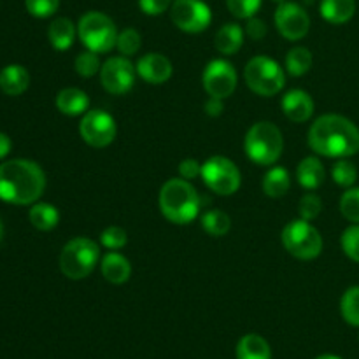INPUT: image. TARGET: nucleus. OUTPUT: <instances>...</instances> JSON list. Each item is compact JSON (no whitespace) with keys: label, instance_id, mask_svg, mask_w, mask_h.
Masks as SVG:
<instances>
[{"label":"nucleus","instance_id":"9b49d317","mask_svg":"<svg viewBox=\"0 0 359 359\" xmlns=\"http://www.w3.org/2000/svg\"><path fill=\"white\" fill-rule=\"evenodd\" d=\"M170 18L179 30L200 34L212 21V11L203 0H174Z\"/></svg>","mask_w":359,"mask_h":359},{"label":"nucleus","instance_id":"7c9ffc66","mask_svg":"<svg viewBox=\"0 0 359 359\" xmlns=\"http://www.w3.org/2000/svg\"><path fill=\"white\" fill-rule=\"evenodd\" d=\"M74 67H76V72L79 74L81 77H93L95 74L100 72L102 69L100 60H98V53L90 51V49L79 53L76 62H74Z\"/></svg>","mask_w":359,"mask_h":359},{"label":"nucleus","instance_id":"79ce46f5","mask_svg":"<svg viewBox=\"0 0 359 359\" xmlns=\"http://www.w3.org/2000/svg\"><path fill=\"white\" fill-rule=\"evenodd\" d=\"M223 100L221 98H214V97H209V100L205 102V112L209 116H212V118H217L219 114H223Z\"/></svg>","mask_w":359,"mask_h":359},{"label":"nucleus","instance_id":"412c9836","mask_svg":"<svg viewBox=\"0 0 359 359\" xmlns=\"http://www.w3.org/2000/svg\"><path fill=\"white\" fill-rule=\"evenodd\" d=\"M244 37V28L238 27L237 23H226L217 30L216 37H214V44H216V49L221 55L231 56L242 48Z\"/></svg>","mask_w":359,"mask_h":359},{"label":"nucleus","instance_id":"423d86ee","mask_svg":"<svg viewBox=\"0 0 359 359\" xmlns=\"http://www.w3.org/2000/svg\"><path fill=\"white\" fill-rule=\"evenodd\" d=\"M77 37L90 51L107 53L116 48L118 28L107 14L100 11H90L83 14L77 23Z\"/></svg>","mask_w":359,"mask_h":359},{"label":"nucleus","instance_id":"6ab92c4d","mask_svg":"<svg viewBox=\"0 0 359 359\" xmlns=\"http://www.w3.org/2000/svg\"><path fill=\"white\" fill-rule=\"evenodd\" d=\"M56 109L65 116H81L90 111V98L79 88H65L56 95Z\"/></svg>","mask_w":359,"mask_h":359},{"label":"nucleus","instance_id":"ddd939ff","mask_svg":"<svg viewBox=\"0 0 359 359\" xmlns=\"http://www.w3.org/2000/svg\"><path fill=\"white\" fill-rule=\"evenodd\" d=\"M202 83L203 90L207 91L209 97L224 100L233 95L235 88H237V70L226 60H212L207 63L205 70H203Z\"/></svg>","mask_w":359,"mask_h":359},{"label":"nucleus","instance_id":"b1692460","mask_svg":"<svg viewBox=\"0 0 359 359\" xmlns=\"http://www.w3.org/2000/svg\"><path fill=\"white\" fill-rule=\"evenodd\" d=\"M356 13L354 0H323L321 16L332 25H344Z\"/></svg>","mask_w":359,"mask_h":359},{"label":"nucleus","instance_id":"7ed1b4c3","mask_svg":"<svg viewBox=\"0 0 359 359\" xmlns=\"http://www.w3.org/2000/svg\"><path fill=\"white\" fill-rule=\"evenodd\" d=\"M160 210L170 223L189 224L200 212V195L186 179H170L160 189Z\"/></svg>","mask_w":359,"mask_h":359},{"label":"nucleus","instance_id":"c756f323","mask_svg":"<svg viewBox=\"0 0 359 359\" xmlns=\"http://www.w3.org/2000/svg\"><path fill=\"white\" fill-rule=\"evenodd\" d=\"M332 177L342 188H353L354 182L358 181V168L356 165L347 161L346 158H342L340 161H337L332 168Z\"/></svg>","mask_w":359,"mask_h":359},{"label":"nucleus","instance_id":"e433bc0d","mask_svg":"<svg viewBox=\"0 0 359 359\" xmlns=\"http://www.w3.org/2000/svg\"><path fill=\"white\" fill-rule=\"evenodd\" d=\"M126 242H128L126 231L119 226H109L100 233V244L111 251L125 248Z\"/></svg>","mask_w":359,"mask_h":359},{"label":"nucleus","instance_id":"cd10ccee","mask_svg":"<svg viewBox=\"0 0 359 359\" xmlns=\"http://www.w3.org/2000/svg\"><path fill=\"white\" fill-rule=\"evenodd\" d=\"M312 67V53L307 48H293L286 55V70L294 77L307 74Z\"/></svg>","mask_w":359,"mask_h":359},{"label":"nucleus","instance_id":"ea45409f","mask_svg":"<svg viewBox=\"0 0 359 359\" xmlns=\"http://www.w3.org/2000/svg\"><path fill=\"white\" fill-rule=\"evenodd\" d=\"M179 174H181V177L186 179V181H191L196 175L202 174V165L196 160H193V158L182 160L181 163H179Z\"/></svg>","mask_w":359,"mask_h":359},{"label":"nucleus","instance_id":"dca6fc26","mask_svg":"<svg viewBox=\"0 0 359 359\" xmlns=\"http://www.w3.org/2000/svg\"><path fill=\"white\" fill-rule=\"evenodd\" d=\"M286 118L293 123H305L314 114V100L304 90H290L280 100Z\"/></svg>","mask_w":359,"mask_h":359},{"label":"nucleus","instance_id":"c9c22d12","mask_svg":"<svg viewBox=\"0 0 359 359\" xmlns=\"http://www.w3.org/2000/svg\"><path fill=\"white\" fill-rule=\"evenodd\" d=\"M298 210H300L302 219L312 221L321 214L323 210V202L316 193H305L300 200V205H298Z\"/></svg>","mask_w":359,"mask_h":359},{"label":"nucleus","instance_id":"c85d7f7f","mask_svg":"<svg viewBox=\"0 0 359 359\" xmlns=\"http://www.w3.org/2000/svg\"><path fill=\"white\" fill-rule=\"evenodd\" d=\"M340 312L347 325L359 328V286H353L344 293L340 300Z\"/></svg>","mask_w":359,"mask_h":359},{"label":"nucleus","instance_id":"2f4dec72","mask_svg":"<svg viewBox=\"0 0 359 359\" xmlns=\"http://www.w3.org/2000/svg\"><path fill=\"white\" fill-rule=\"evenodd\" d=\"M140 44H142L140 34L137 30H133V28H125L123 32H119L118 41H116V48L121 53V56H126V58L137 55V51L140 49Z\"/></svg>","mask_w":359,"mask_h":359},{"label":"nucleus","instance_id":"0eeeda50","mask_svg":"<svg viewBox=\"0 0 359 359\" xmlns=\"http://www.w3.org/2000/svg\"><path fill=\"white\" fill-rule=\"evenodd\" d=\"M245 84L259 97H273L286 84V74L276 60L269 56H255L244 69Z\"/></svg>","mask_w":359,"mask_h":359},{"label":"nucleus","instance_id":"bb28decb","mask_svg":"<svg viewBox=\"0 0 359 359\" xmlns=\"http://www.w3.org/2000/svg\"><path fill=\"white\" fill-rule=\"evenodd\" d=\"M202 228L210 237H224L231 228V219L223 210L212 209L202 216Z\"/></svg>","mask_w":359,"mask_h":359},{"label":"nucleus","instance_id":"1a4fd4ad","mask_svg":"<svg viewBox=\"0 0 359 359\" xmlns=\"http://www.w3.org/2000/svg\"><path fill=\"white\" fill-rule=\"evenodd\" d=\"M202 179L210 191L230 196L241 188V170L231 160L224 156H212L202 165Z\"/></svg>","mask_w":359,"mask_h":359},{"label":"nucleus","instance_id":"a18cd8bd","mask_svg":"<svg viewBox=\"0 0 359 359\" xmlns=\"http://www.w3.org/2000/svg\"><path fill=\"white\" fill-rule=\"evenodd\" d=\"M2 238H4V224L2 221H0V242H2Z\"/></svg>","mask_w":359,"mask_h":359},{"label":"nucleus","instance_id":"c03bdc74","mask_svg":"<svg viewBox=\"0 0 359 359\" xmlns=\"http://www.w3.org/2000/svg\"><path fill=\"white\" fill-rule=\"evenodd\" d=\"M316 359H342V358L335 356V354H323V356H319V358H316Z\"/></svg>","mask_w":359,"mask_h":359},{"label":"nucleus","instance_id":"39448f33","mask_svg":"<svg viewBox=\"0 0 359 359\" xmlns=\"http://www.w3.org/2000/svg\"><path fill=\"white\" fill-rule=\"evenodd\" d=\"M100 258L97 242L86 237H77L67 242L60 255V270L70 280H81L90 276Z\"/></svg>","mask_w":359,"mask_h":359},{"label":"nucleus","instance_id":"a19ab883","mask_svg":"<svg viewBox=\"0 0 359 359\" xmlns=\"http://www.w3.org/2000/svg\"><path fill=\"white\" fill-rule=\"evenodd\" d=\"M245 34L249 35L251 39H255V41H259V39H263L266 35V25L263 23L259 18H249L248 20V25H245Z\"/></svg>","mask_w":359,"mask_h":359},{"label":"nucleus","instance_id":"f03ea898","mask_svg":"<svg viewBox=\"0 0 359 359\" xmlns=\"http://www.w3.org/2000/svg\"><path fill=\"white\" fill-rule=\"evenodd\" d=\"M46 189V174L35 161L9 160L0 163V200L14 205H34Z\"/></svg>","mask_w":359,"mask_h":359},{"label":"nucleus","instance_id":"9d476101","mask_svg":"<svg viewBox=\"0 0 359 359\" xmlns=\"http://www.w3.org/2000/svg\"><path fill=\"white\" fill-rule=\"evenodd\" d=\"M116 121L109 112L102 109H91L84 112L79 123V135L88 146L107 147L116 139Z\"/></svg>","mask_w":359,"mask_h":359},{"label":"nucleus","instance_id":"473e14b6","mask_svg":"<svg viewBox=\"0 0 359 359\" xmlns=\"http://www.w3.org/2000/svg\"><path fill=\"white\" fill-rule=\"evenodd\" d=\"M340 212L353 224H359V188H349L340 198Z\"/></svg>","mask_w":359,"mask_h":359},{"label":"nucleus","instance_id":"a211bd4d","mask_svg":"<svg viewBox=\"0 0 359 359\" xmlns=\"http://www.w3.org/2000/svg\"><path fill=\"white\" fill-rule=\"evenodd\" d=\"M100 270L104 279L107 280V283L116 284V286L125 284L126 280L130 279V276H132V265H130L128 258H125V256L114 251L107 252V255L102 258Z\"/></svg>","mask_w":359,"mask_h":359},{"label":"nucleus","instance_id":"20e7f679","mask_svg":"<svg viewBox=\"0 0 359 359\" xmlns=\"http://www.w3.org/2000/svg\"><path fill=\"white\" fill-rule=\"evenodd\" d=\"M245 154L259 167L273 165L284 149V139L279 126L270 121H258L248 130L244 140Z\"/></svg>","mask_w":359,"mask_h":359},{"label":"nucleus","instance_id":"aec40b11","mask_svg":"<svg viewBox=\"0 0 359 359\" xmlns=\"http://www.w3.org/2000/svg\"><path fill=\"white\" fill-rule=\"evenodd\" d=\"M297 179L302 188L305 189H318L325 182L326 170L321 160L316 156H307L298 163Z\"/></svg>","mask_w":359,"mask_h":359},{"label":"nucleus","instance_id":"72a5a7b5","mask_svg":"<svg viewBox=\"0 0 359 359\" xmlns=\"http://www.w3.org/2000/svg\"><path fill=\"white\" fill-rule=\"evenodd\" d=\"M340 244H342V249L347 258L359 263V224H353V226L344 230Z\"/></svg>","mask_w":359,"mask_h":359},{"label":"nucleus","instance_id":"4be33fe9","mask_svg":"<svg viewBox=\"0 0 359 359\" xmlns=\"http://www.w3.org/2000/svg\"><path fill=\"white\" fill-rule=\"evenodd\" d=\"M77 35V28L69 18H56L48 28V39L51 46L58 51H65L74 44Z\"/></svg>","mask_w":359,"mask_h":359},{"label":"nucleus","instance_id":"6e6552de","mask_svg":"<svg viewBox=\"0 0 359 359\" xmlns=\"http://www.w3.org/2000/svg\"><path fill=\"white\" fill-rule=\"evenodd\" d=\"M283 244L297 259H316L323 251V237L318 228L305 219H294L283 230Z\"/></svg>","mask_w":359,"mask_h":359},{"label":"nucleus","instance_id":"58836bf2","mask_svg":"<svg viewBox=\"0 0 359 359\" xmlns=\"http://www.w3.org/2000/svg\"><path fill=\"white\" fill-rule=\"evenodd\" d=\"M139 6L147 16H160L165 11L170 9L172 0H139Z\"/></svg>","mask_w":359,"mask_h":359},{"label":"nucleus","instance_id":"f257e3e1","mask_svg":"<svg viewBox=\"0 0 359 359\" xmlns=\"http://www.w3.org/2000/svg\"><path fill=\"white\" fill-rule=\"evenodd\" d=\"M309 146L326 158H349L359 153V128L340 114H325L312 123Z\"/></svg>","mask_w":359,"mask_h":359},{"label":"nucleus","instance_id":"f3484780","mask_svg":"<svg viewBox=\"0 0 359 359\" xmlns=\"http://www.w3.org/2000/svg\"><path fill=\"white\" fill-rule=\"evenodd\" d=\"M30 86V74L23 65L11 63L0 70V90L9 97H20Z\"/></svg>","mask_w":359,"mask_h":359},{"label":"nucleus","instance_id":"393cba45","mask_svg":"<svg viewBox=\"0 0 359 359\" xmlns=\"http://www.w3.org/2000/svg\"><path fill=\"white\" fill-rule=\"evenodd\" d=\"M28 219H30L32 226L37 228L39 231H51L58 224L60 212L51 203L35 202L28 210Z\"/></svg>","mask_w":359,"mask_h":359},{"label":"nucleus","instance_id":"a878e982","mask_svg":"<svg viewBox=\"0 0 359 359\" xmlns=\"http://www.w3.org/2000/svg\"><path fill=\"white\" fill-rule=\"evenodd\" d=\"M291 186L290 172L284 167H273L263 177V191L270 198H280L287 193Z\"/></svg>","mask_w":359,"mask_h":359},{"label":"nucleus","instance_id":"37998d69","mask_svg":"<svg viewBox=\"0 0 359 359\" xmlns=\"http://www.w3.org/2000/svg\"><path fill=\"white\" fill-rule=\"evenodd\" d=\"M11 147H13V142H11L9 135L0 132V160H4L11 153Z\"/></svg>","mask_w":359,"mask_h":359},{"label":"nucleus","instance_id":"4c0bfd02","mask_svg":"<svg viewBox=\"0 0 359 359\" xmlns=\"http://www.w3.org/2000/svg\"><path fill=\"white\" fill-rule=\"evenodd\" d=\"M25 6L34 18H49L58 11L60 0H25Z\"/></svg>","mask_w":359,"mask_h":359},{"label":"nucleus","instance_id":"5701e85b","mask_svg":"<svg viewBox=\"0 0 359 359\" xmlns=\"http://www.w3.org/2000/svg\"><path fill=\"white\" fill-rule=\"evenodd\" d=\"M237 359H270L272 358V351H270L269 342L263 337L256 335V333H249L244 335L237 344L235 349Z\"/></svg>","mask_w":359,"mask_h":359},{"label":"nucleus","instance_id":"f704fd0d","mask_svg":"<svg viewBox=\"0 0 359 359\" xmlns=\"http://www.w3.org/2000/svg\"><path fill=\"white\" fill-rule=\"evenodd\" d=\"M226 6L235 18L249 20L262 7V0H226Z\"/></svg>","mask_w":359,"mask_h":359},{"label":"nucleus","instance_id":"4468645a","mask_svg":"<svg viewBox=\"0 0 359 359\" xmlns=\"http://www.w3.org/2000/svg\"><path fill=\"white\" fill-rule=\"evenodd\" d=\"M273 21L279 34L287 41H300L309 34V28H311V18L307 11L300 4L287 2V0L277 6Z\"/></svg>","mask_w":359,"mask_h":359},{"label":"nucleus","instance_id":"49530a36","mask_svg":"<svg viewBox=\"0 0 359 359\" xmlns=\"http://www.w3.org/2000/svg\"><path fill=\"white\" fill-rule=\"evenodd\" d=\"M273 2H276V4H283V2H286V0H273Z\"/></svg>","mask_w":359,"mask_h":359},{"label":"nucleus","instance_id":"2eb2a0df","mask_svg":"<svg viewBox=\"0 0 359 359\" xmlns=\"http://www.w3.org/2000/svg\"><path fill=\"white\" fill-rule=\"evenodd\" d=\"M137 74L149 84H163L172 77V62L161 53H147L135 65Z\"/></svg>","mask_w":359,"mask_h":359},{"label":"nucleus","instance_id":"f8f14e48","mask_svg":"<svg viewBox=\"0 0 359 359\" xmlns=\"http://www.w3.org/2000/svg\"><path fill=\"white\" fill-rule=\"evenodd\" d=\"M137 69L126 56H112L100 69V83L111 95H125L135 84Z\"/></svg>","mask_w":359,"mask_h":359}]
</instances>
